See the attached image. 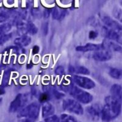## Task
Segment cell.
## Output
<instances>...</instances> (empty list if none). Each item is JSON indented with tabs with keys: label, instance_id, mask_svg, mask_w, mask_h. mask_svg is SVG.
Here are the masks:
<instances>
[{
	"label": "cell",
	"instance_id": "6da1fadb",
	"mask_svg": "<svg viewBox=\"0 0 122 122\" xmlns=\"http://www.w3.org/2000/svg\"><path fill=\"white\" fill-rule=\"evenodd\" d=\"M105 104L102 107L101 118L104 122H110L118 117L122 110V99L112 95L104 99Z\"/></svg>",
	"mask_w": 122,
	"mask_h": 122
},
{
	"label": "cell",
	"instance_id": "7a4b0ae2",
	"mask_svg": "<svg viewBox=\"0 0 122 122\" xmlns=\"http://www.w3.org/2000/svg\"><path fill=\"white\" fill-rule=\"evenodd\" d=\"M70 94L75 100L82 104H88L93 100V96L75 86H72L70 89Z\"/></svg>",
	"mask_w": 122,
	"mask_h": 122
},
{
	"label": "cell",
	"instance_id": "3957f363",
	"mask_svg": "<svg viewBox=\"0 0 122 122\" xmlns=\"http://www.w3.org/2000/svg\"><path fill=\"white\" fill-rule=\"evenodd\" d=\"M40 109V106L37 103H32L21 109L19 111L18 116L34 120L38 118Z\"/></svg>",
	"mask_w": 122,
	"mask_h": 122
},
{
	"label": "cell",
	"instance_id": "277c9868",
	"mask_svg": "<svg viewBox=\"0 0 122 122\" xmlns=\"http://www.w3.org/2000/svg\"><path fill=\"white\" fill-rule=\"evenodd\" d=\"M62 107L64 111L76 115H81L84 114V109L81 104L75 99L67 98L63 101Z\"/></svg>",
	"mask_w": 122,
	"mask_h": 122
},
{
	"label": "cell",
	"instance_id": "5b68a950",
	"mask_svg": "<svg viewBox=\"0 0 122 122\" xmlns=\"http://www.w3.org/2000/svg\"><path fill=\"white\" fill-rule=\"evenodd\" d=\"M28 101V97L26 95L18 94L10 104L9 108V112L15 113L21 110Z\"/></svg>",
	"mask_w": 122,
	"mask_h": 122
},
{
	"label": "cell",
	"instance_id": "8992f818",
	"mask_svg": "<svg viewBox=\"0 0 122 122\" xmlns=\"http://www.w3.org/2000/svg\"><path fill=\"white\" fill-rule=\"evenodd\" d=\"M102 107L97 103L91 104L86 107V113L88 118L92 121L97 122L101 118Z\"/></svg>",
	"mask_w": 122,
	"mask_h": 122
},
{
	"label": "cell",
	"instance_id": "52a82bcc",
	"mask_svg": "<svg viewBox=\"0 0 122 122\" xmlns=\"http://www.w3.org/2000/svg\"><path fill=\"white\" fill-rule=\"evenodd\" d=\"M73 78L75 83L81 88L86 89H92L95 87V83L94 81L87 77L75 75Z\"/></svg>",
	"mask_w": 122,
	"mask_h": 122
},
{
	"label": "cell",
	"instance_id": "ba28073f",
	"mask_svg": "<svg viewBox=\"0 0 122 122\" xmlns=\"http://www.w3.org/2000/svg\"><path fill=\"white\" fill-rule=\"evenodd\" d=\"M93 58L95 61L105 62V61H109L112 58V54L109 51L103 48L101 50L95 51L93 55Z\"/></svg>",
	"mask_w": 122,
	"mask_h": 122
},
{
	"label": "cell",
	"instance_id": "9c48e42d",
	"mask_svg": "<svg viewBox=\"0 0 122 122\" xmlns=\"http://www.w3.org/2000/svg\"><path fill=\"white\" fill-rule=\"evenodd\" d=\"M102 45L93 44V43H87L85 45L79 46L76 48V50L79 52H89V51H97L98 50L103 48Z\"/></svg>",
	"mask_w": 122,
	"mask_h": 122
},
{
	"label": "cell",
	"instance_id": "30bf717a",
	"mask_svg": "<svg viewBox=\"0 0 122 122\" xmlns=\"http://www.w3.org/2000/svg\"><path fill=\"white\" fill-rule=\"evenodd\" d=\"M103 21L106 25V28L109 29L114 30L117 32H122V27L120 25L109 17H104L103 18Z\"/></svg>",
	"mask_w": 122,
	"mask_h": 122
},
{
	"label": "cell",
	"instance_id": "8fae6325",
	"mask_svg": "<svg viewBox=\"0 0 122 122\" xmlns=\"http://www.w3.org/2000/svg\"><path fill=\"white\" fill-rule=\"evenodd\" d=\"M68 15V11L66 9L59 7H56L52 10V17L56 20H62Z\"/></svg>",
	"mask_w": 122,
	"mask_h": 122
},
{
	"label": "cell",
	"instance_id": "7c38bea8",
	"mask_svg": "<svg viewBox=\"0 0 122 122\" xmlns=\"http://www.w3.org/2000/svg\"><path fill=\"white\" fill-rule=\"evenodd\" d=\"M103 48L108 51H114L116 52H121L122 51V46L120 45L117 44L115 42L111 41V40H109V39H106L104 40L103 43H102Z\"/></svg>",
	"mask_w": 122,
	"mask_h": 122
},
{
	"label": "cell",
	"instance_id": "4fadbf2b",
	"mask_svg": "<svg viewBox=\"0 0 122 122\" xmlns=\"http://www.w3.org/2000/svg\"><path fill=\"white\" fill-rule=\"evenodd\" d=\"M55 112L54 107L51 103L46 102L43 103L42 108V115L43 118H46L48 117L54 115Z\"/></svg>",
	"mask_w": 122,
	"mask_h": 122
},
{
	"label": "cell",
	"instance_id": "5bb4252c",
	"mask_svg": "<svg viewBox=\"0 0 122 122\" xmlns=\"http://www.w3.org/2000/svg\"><path fill=\"white\" fill-rule=\"evenodd\" d=\"M69 72L70 73L78 74V75H89L90 71L87 68L82 66H70L68 68Z\"/></svg>",
	"mask_w": 122,
	"mask_h": 122
},
{
	"label": "cell",
	"instance_id": "9a60e30c",
	"mask_svg": "<svg viewBox=\"0 0 122 122\" xmlns=\"http://www.w3.org/2000/svg\"><path fill=\"white\" fill-rule=\"evenodd\" d=\"M31 42V38L27 35H23L22 36L17 38L14 41V43L17 45L24 47L29 45Z\"/></svg>",
	"mask_w": 122,
	"mask_h": 122
},
{
	"label": "cell",
	"instance_id": "2e32d148",
	"mask_svg": "<svg viewBox=\"0 0 122 122\" xmlns=\"http://www.w3.org/2000/svg\"><path fill=\"white\" fill-rule=\"evenodd\" d=\"M111 95L122 99V86L119 84H114L110 90Z\"/></svg>",
	"mask_w": 122,
	"mask_h": 122
},
{
	"label": "cell",
	"instance_id": "e0dca14e",
	"mask_svg": "<svg viewBox=\"0 0 122 122\" xmlns=\"http://www.w3.org/2000/svg\"><path fill=\"white\" fill-rule=\"evenodd\" d=\"M109 74L114 79H121L122 76V70L116 68H112L110 69Z\"/></svg>",
	"mask_w": 122,
	"mask_h": 122
},
{
	"label": "cell",
	"instance_id": "ac0fdd59",
	"mask_svg": "<svg viewBox=\"0 0 122 122\" xmlns=\"http://www.w3.org/2000/svg\"><path fill=\"white\" fill-rule=\"evenodd\" d=\"M60 121L61 122H81L75 117L66 114H63L61 115Z\"/></svg>",
	"mask_w": 122,
	"mask_h": 122
},
{
	"label": "cell",
	"instance_id": "d6986e66",
	"mask_svg": "<svg viewBox=\"0 0 122 122\" xmlns=\"http://www.w3.org/2000/svg\"><path fill=\"white\" fill-rule=\"evenodd\" d=\"M11 28V25L9 23H5L0 25V36L6 34L10 30Z\"/></svg>",
	"mask_w": 122,
	"mask_h": 122
},
{
	"label": "cell",
	"instance_id": "ffe728a7",
	"mask_svg": "<svg viewBox=\"0 0 122 122\" xmlns=\"http://www.w3.org/2000/svg\"><path fill=\"white\" fill-rule=\"evenodd\" d=\"M12 34V33L10 34H6L0 36V46H2L6 43V42L11 39Z\"/></svg>",
	"mask_w": 122,
	"mask_h": 122
},
{
	"label": "cell",
	"instance_id": "44dd1931",
	"mask_svg": "<svg viewBox=\"0 0 122 122\" xmlns=\"http://www.w3.org/2000/svg\"><path fill=\"white\" fill-rule=\"evenodd\" d=\"M50 99V96L48 93H43L40 94L39 97V101L40 103H44L46 102H48L49 100Z\"/></svg>",
	"mask_w": 122,
	"mask_h": 122
},
{
	"label": "cell",
	"instance_id": "7402d4cb",
	"mask_svg": "<svg viewBox=\"0 0 122 122\" xmlns=\"http://www.w3.org/2000/svg\"><path fill=\"white\" fill-rule=\"evenodd\" d=\"M45 122H61V121L57 115H52L45 118Z\"/></svg>",
	"mask_w": 122,
	"mask_h": 122
},
{
	"label": "cell",
	"instance_id": "603a6c76",
	"mask_svg": "<svg viewBox=\"0 0 122 122\" xmlns=\"http://www.w3.org/2000/svg\"><path fill=\"white\" fill-rule=\"evenodd\" d=\"M55 73L56 75H59V76H62L65 74V70H64V67L62 66H58L56 67L55 69Z\"/></svg>",
	"mask_w": 122,
	"mask_h": 122
},
{
	"label": "cell",
	"instance_id": "cb8c5ba5",
	"mask_svg": "<svg viewBox=\"0 0 122 122\" xmlns=\"http://www.w3.org/2000/svg\"><path fill=\"white\" fill-rule=\"evenodd\" d=\"M9 18V15L5 12H0V23H4Z\"/></svg>",
	"mask_w": 122,
	"mask_h": 122
},
{
	"label": "cell",
	"instance_id": "d4e9b609",
	"mask_svg": "<svg viewBox=\"0 0 122 122\" xmlns=\"http://www.w3.org/2000/svg\"><path fill=\"white\" fill-rule=\"evenodd\" d=\"M98 33L94 30H91L89 34V38L90 39H95L97 37Z\"/></svg>",
	"mask_w": 122,
	"mask_h": 122
},
{
	"label": "cell",
	"instance_id": "484cf974",
	"mask_svg": "<svg viewBox=\"0 0 122 122\" xmlns=\"http://www.w3.org/2000/svg\"><path fill=\"white\" fill-rule=\"evenodd\" d=\"M42 30L45 35H47L48 32V23H45L42 26Z\"/></svg>",
	"mask_w": 122,
	"mask_h": 122
},
{
	"label": "cell",
	"instance_id": "4316f807",
	"mask_svg": "<svg viewBox=\"0 0 122 122\" xmlns=\"http://www.w3.org/2000/svg\"><path fill=\"white\" fill-rule=\"evenodd\" d=\"M40 51V48H39V46L35 45L34 46H33L32 48V54L34 55V54H38V53Z\"/></svg>",
	"mask_w": 122,
	"mask_h": 122
},
{
	"label": "cell",
	"instance_id": "83f0119b",
	"mask_svg": "<svg viewBox=\"0 0 122 122\" xmlns=\"http://www.w3.org/2000/svg\"><path fill=\"white\" fill-rule=\"evenodd\" d=\"M50 10H45L44 12V15H43V16H44L46 18H48V17H49V15H50Z\"/></svg>",
	"mask_w": 122,
	"mask_h": 122
},
{
	"label": "cell",
	"instance_id": "f1b7e54d",
	"mask_svg": "<svg viewBox=\"0 0 122 122\" xmlns=\"http://www.w3.org/2000/svg\"><path fill=\"white\" fill-rule=\"evenodd\" d=\"M21 122H34L33 120L30 119V118H25V120L21 121Z\"/></svg>",
	"mask_w": 122,
	"mask_h": 122
},
{
	"label": "cell",
	"instance_id": "f546056e",
	"mask_svg": "<svg viewBox=\"0 0 122 122\" xmlns=\"http://www.w3.org/2000/svg\"><path fill=\"white\" fill-rule=\"evenodd\" d=\"M3 93H4V90L0 88V95H2V94H3Z\"/></svg>",
	"mask_w": 122,
	"mask_h": 122
},
{
	"label": "cell",
	"instance_id": "4dcf8cb0",
	"mask_svg": "<svg viewBox=\"0 0 122 122\" xmlns=\"http://www.w3.org/2000/svg\"></svg>",
	"mask_w": 122,
	"mask_h": 122
}]
</instances>
